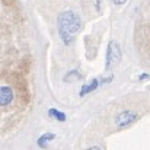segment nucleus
Wrapping results in <instances>:
<instances>
[{"mask_svg": "<svg viewBox=\"0 0 150 150\" xmlns=\"http://www.w3.org/2000/svg\"><path fill=\"white\" fill-rule=\"evenodd\" d=\"M57 23H58V34L61 41L64 42V45H71V42L74 41V35L82 28L80 18L74 12L66 10L60 13V16L57 18Z\"/></svg>", "mask_w": 150, "mask_h": 150, "instance_id": "obj_1", "label": "nucleus"}, {"mask_svg": "<svg viewBox=\"0 0 150 150\" xmlns=\"http://www.w3.org/2000/svg\"><path fill=\"white\" fill-rule=\"evenodd\" d=\"M120 61H121V48H120L118 42L111 41V42L108 44V50H106L105 69H106V70H112Z\"/></svg>", "mask_w": 150, "mask_h": 150, "instance_id": "obj_2", "label": "nucleus"}, {"mask_svg": "<svg viewBox=\"0 0 150 150\" xmlns=\"http://www.w3.org/2000/svg\"><path fill=\"white\" fill-rule=\"evenodd\" d=\"M137 118H139V115L134 111H122L115 117V125L118 128H125V127L131 125Z\"/></svg>", "mask_w": 150, "mask_h": 150, "instance_id": "obj_3", "label": "nucleus"}, {"mask_svg": "<svg viewBox=\"0 0 150 150\" xmlns=\"http://www.w3.org/2000/svg\"><path fill=\"white\" fill-rule=\"evenodd\" d=\"M13 100V91L9 86H1L0 89V105L7 106Z\"/></svg>", "mask_w": 150, "mask_h": 150, "instance_id": "obj_4", "label": "nucleus"}, {"mask_svg": "<svg viewBox=\"0 0 150 150\" xmlns=\"http://www.w3.org/2000/svg\"><path fill=\"white\" fill-rule=\"evenodd\" d=\"M100 85V80L99 79H92L89 83H86V85H83L82 86V89H80V92H79V96H86L88 93H92L93 91H96L98 88H99Z\"/></svg>", "mask_w": 150, "mask_h": 150, "instance_id": "obj_5", "label": "nucleus"}, {"mask_svg": "<svg viewBox=\"0 0 150 150\" xmlns=\"http://www.w3.org/2000/svg\"><path fill=\"white\" fill-rule=\"evenodd\" d=\"M55 139V134L54 133H45V134H42L38 140H37V144L40 146V147H45L47 146V143H50Z\"/></svg>", "mask_w": 150, "mask_h": 150, "instance_id": "obj_6", "label": "nucleus"}, {"mask_svg": "<svg viewBox=\"0 0 150 150\" xmlns=\"http://www.w3.org/2000/svg\"><path fill=\"white\" fill-rule=\"evenodd\" d=\"M48 115H50L51 118H54L55 121H60V122H64L66 121V114L61 112V111H58V109H55V108H50L48 109Z\"/></svg>", "mask_w": 150, "mask_h": 150, "instance_id": "obj_7", "label": "nucleus"}, {"mask_svg": "<svg viewBox=\"0 0 150 150\" xmlns=\"http://www.w3.org/2000/svg\"><path fill=\"white\" fill-rule=\"evenodd\" d=\"M70 77H71L73 80H76V79H80V73H79L77 70H71V71H69V73L66 74L64 80L67 82V80H70Z\"/></svg>", "mask_w": 150, "mask_h": 150, "instance_id": "obj_8", "label": "nucleus"}, {"mask_svg": "<svg viewBox=\"0 0 150 150\" xmlns=\"http://www.w3.org/2000/svg\"><path fill=\"white\" fill-rule=\"evenodd\" d=\"M112 79H114V76H109V77H106V79H103V80H100V85H105V83H109V82H112Z\"/></svg>", "mask_w": 150, "mask_h": 150, "instance_id": "obj_9", "label": "nucleus"}, {"mask_svg": "<svg viewBox=\"0 0 150 150\" xmlns=\"http://www.w3.org/2000/svg\"><path fill=\"white\" fill-rule=\"evenodd\" d=\"M112 1H114V4H117V6H122L127 0H112Z\"/></svg>", "mask_w": 150, "mask_h": 150, "instance_id": "obj_10", "label": "nucleus"}, {"mask_svg": "<svg viewBox=\"0 0 150 150\" xmlns=\"http://www.w3.org/2000/svg\"><path fill=\"white\" fill-rule=\"evenodd\" d=\"M144 79H149V74L143 73V74H140V76H139V80H144Z\"/></svg>", "mask_w": 150, "mask_h": 150, "instance_id": "obj_11", "label": "nucleus"}, {"mask_svg": "<svg viewBox=\"0 0 150 150\" xmlns=\"http://www.w3.org/2000/svg\"><path fill=\"white\" fill-rule=\"evenodd\" d=\"M86 150H100V149L98 147V146H92V147H88Z\"/></svg>", "mask_w": 150, "mask_h": 150, "instance_id": "obj_12", "label": "nucleus"}]
</instances>
